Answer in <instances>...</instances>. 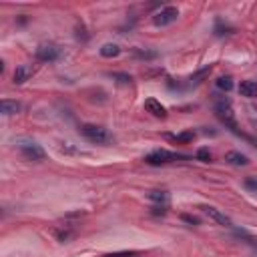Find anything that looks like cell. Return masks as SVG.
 <instances>
[{
	"label": "cell",
	"mask_w": 257,
	"mask_h": 257,
	"mask_svg": "<svg viewBox=\"0 0 257 257\" xmlns=\"http://www.w3.org/2000/svg\"><path fill=\"white\" fill-rule=\"evenodd\" d=\"M183 159H191V157L183 155V153H173L167 149H157V151H151L149 155H145V163L151 167H161V165H169V163L183 161Z\"/></svg>",
	"instance_id": "1"
},
{
	"label": "cell",
	"mask_w": 257,
	"mask_h": 257,
	"mask_svg": "<svg viewBox=\"0 0 257 257\" xmlns=\"http://www.w3.org/2000/svg\"><path fill=\"white\" fill-rule=\"evenodd\" d=\"M78 131H80V135H82L86 141H90V143H94V145H106V143L112 141V135H110L104 126H100V124L84 122V124H80Z\"/></svg>",
	"instance_id": "2"
},
{
	"label": "cell",
	"mask_w": 257,
	"mask_h": 257,
	"mask_svg": "<svg viewBox=\"0 0 257 257\" xmlns=\"http://www.w3.org/2000/svg\"><path fill=\"white\" fill-rule=\"evenodd\" d=\"M177 18H179L177 6H163L159 12H155L153 22H155V26H169V24H173Z\"/></svg>",
	"instance_id": "3"
},
{
	"label": "cell",
	"mask_w": 257,
	"mask_h": 257,
	"mask_svg": "<svg viewBox=\"0 0 257 257\" xmlns=\"http://www.w3.org/2000/svg\"><path fill=\"white\" fill-rule=\"evenodd\" d=\"M34 54H36V58L40 62H54V60L60 58V48L56 44H52V42H44V44H40L36 48Z\"/></svg>",
	"instance_id": "4"
},
{
	"label": "cell",
	"mask_w": 257,
	"mask_h": 257,
	"mask_svg": "<svg viewBox=\"0 0 257 257\" xmlns=\"http://www.w3.org/2000/svg\"><path fill=\"white\" fill-rule=\"evenodd\" d=\"M18 151H20V155L26 159V161H42L44 159V151H42V147L40 145H36V143H18Z\"/></svg>",
	"instance_id": "5"
},
{
	"label": "cell",
	"mask_w": 257,
	"mask_h": 257,
	"mask_svg": "<svg viewBox=\"0 0 257 257\" xmlns=\"http://www.w3.org/2000/svg\"><path fill=\"white\" fill-rule=\"evenodd\" d=\"M76 233H78V229L74 223H62V225H56L52 229V235L56 237L58 243H68L72 237H76Z\"/></svg>",
	"instance_id": "6"
},
{
	"label": "cell",
	"mask_w": 257,
	"mask_h": 257,
	"mask_svg": "<svg viewBox=\"0 0 257 257\" xmlns=\"http://www.w3.org/2000/svg\"><path fill=\"white\" fill-rule=\"evenodd\" d=\"M217 110V116L231 128V131H237V122H235V116H233V110H231V104L229 102H219L215 106Z\"/></svg>",
	"instance_id": "7"
},
{
	"label": "cell",
	"mask_w": 257,
	"mask_h": 257,
	"mask_svg": "<svg viewBox=\"0 0 257 257\" xmlns=\"http://www.w3.org/2000/svg\"><path fill=\"white\" fill-rule=\"evenodd\" d=\"M201 209H203V213H205L207 217H211L215 223H219V225H225V227H233V225H231V219H229L225 213H221L217 207H211V205H203Z\"/></svg>",
	"instance_id": "8"
},
{
	"label": "cell",
	"mask_w": 257,
	"mask_h": 257,
	"mask_svg": "<svg viewBox=\"0 0 257 257\" xmlns=\"http://www.w3.org/2000/svg\"><path fill=\"white\" fill-rule=\"evenodd\" d=\"M32 74H34V68H32L30 64H20V66H16V70H14V74H12V80H14V84H22V82H26Z\"/></svg>",
	"instance_id": "9"
},
{
	"label": "cell",
	"mask_w": 257,
	"mask_h": 257,
	"mask_svg": "<svg viewBox=\"0 0 257 257\" xmlns=\"http://www.w3.org/2000/svg\"><path fill=\"white\" fill-rule=\"evenodd\" d=\"M145 108H147L153 116H157V118H165V116H167V108H165L157 98H147V100H145Z\"/></svg>",
	"instance_id": "10"
},
{
	"label": "cell",
	"mask_w": 257,
	"mask_h": 257,
	"mask_svg": "<svg viewBox=\"0 0 257 257\" xmlns=\"http://www.w3.org/2000/svg\"><path fill=\"white\" fill-rule=\"evenodd\" d=\"M239 94L247 98H257V80H243L239 84Z\"/></svg>",
	"instance_id": "11"
},
{
	"label": "cell",
	"mask_w": 257,
	"mask_h": 257,
	"mask_svg": "<svg viewBox=\"0 0 257 257\" xmlns=\"http://www.w3.org/2000/svg\"><path fill=\"white\" fill-rule=\"evenodd\" d=\"M225 161H227L229 165H235V167H245V165H249V159H247L243 153H237V151H229V153L225 155Z\"/></svg>",
	"instance_id": "12"
},
{
	"label": "cell",
	"mask_w": 257,
	"mask_h": 257,
	"mask_svg": "<svg viewBox=\"0 0 257 257\" xmlns=\"http://www.w3.org/2000/svg\"><path fill=\"white\" fill-rule=\"evenodd\" d=\"M233 233H235V237H237V239L245 241L251 249H255V251H257V237H253V235H249L245 229H237V227H233Z\"/></svg>",
	"instance_id": "13"
},
{
	"label": "cell",
	"mask_w": 257,
	"mask_h": 257,
	"mask_svg": "<svg viewBox=\"0 0 257 257\" xmlns=\"http://www.w3.org/2000/svg\"><path fill=\"white\" fill-rule=\"evenodd\" d=\"M0 108H2V114L10 116V114H16V112L20 110V104H18L16 100H8V98H2V102H0Z\"/></svg>",
	"instance_id": "14"
},
{
	"label": "cell",
	"mask_w": 257,
	"mask_h": 257,
	"mask_svg": "<svg viewBox=\"0 0 257 257\" xmlns=\"http://www.w3.org/2000/svg\"><path fill=\"white\" fill-rule=\"evenodd\" d=\"M147 197H149V201H153L155 205H169V195L165 193V191H149L147 193Z\"/></svg>",
	"instance_id": "15"
},
{
	"label": "cell",
	"mask_w": 257,
	"mask_h": 257,
	"mask_svg": "<svg viewBox=\"0 0 257 257\" xmlns=\"http://www.w3.org/2000/svg\"><path fill=\"white\" fill-rule=\"evenodd\" d=\"M98 52H100V56H102V58H114V56H118V54H120V48H118L116 44L108 42V44H102Z\"/></svg>",
	"instance_id": "16"
},
{
	"label": "cell",
	"mask_w": 257,
	"mask_h": 257,
	"mask_svg": "<svg viewBox=\"0 0 257 257\" xmlns=\"http://www.w3.org/2000/svg\"><path fill=\"white\" fill-rule=\"evenodd\" d=\"M217 88H221V90H231V88H233L231 76H219V78H217Z\"/></svg>",
	"instance_id": "17"
},
{
	"label": "cell",
	"mask_w": 257,
	"mask_h": 257,
	"mask_svg": "<svg viewBox=\"0 0 257 257\" xmlns=\"http://www.w3.org/2000/svg\"><path fill=\"white\" fill-rule=\"evenodd\" d=\"M197 159L203 161V163H209V161H211V151H209L207 147H201V149L197 151Z\"/></svg>",
	"instance_id": "18"
},
{
	"label": "cell",
	"mask_w": 257,
	"mask_h": 257,
	"mask_svg": "<svg viewBox=\"0 0 257 257\" xmlns=\"http://www.w3.org/2000/svg\"><path fill=\"white\" fill-rule=\"evenodd\" d=\"M173 141H181V143H189L195 139V133H181V135H173Z\"/></svg>",
	"instance_id": "19"
},
{
	"label": "cell",
	"mask_w": 257,
	"mask_h": 257,
	"mask_svg": "<svg viewBox=\"0 0 257 257\" xmlns=\"http://www.w3.org/2000/svg\"><path fill=\"white\" fill-rule=\"evenodd\" d=\"M243 185H245V189L257 193V177H247V179L243 181Z\"/></svg>",
	"instance_id": "20"
},
{
	"label": "cell",
	"mask_w": 257,
	"mask_h": 257,
	"mask_svg": "<svg viewBox=\"0 0 257 257\" xmlns=\"http://www.w3.org/2000/svg\"><path fill=\"white\" fill-rule=\"evenodd\" d=\"M110 76H112V78H116V80H118L120 84H128V82L133 80V78H131L128 74H124V72H112Z\"/></svg>",
	"instance_id": "21"
},
{
	"label": "cell",
	"mask_w": 257,
	"mask_h": 257,
	"mask_svg": "<svg viewBox=\"0 0 257 257\" xmlns=\"http://www.w3.org/2000/svg\"><path fill=\"white\" fill-rule=\"evenodd\" d=\"M135 54L141 56V58H155L157 56V52H153V50H139V48L135 50Z\"/></svg>",
	"instance_id": "22"
},
{
	"label": "cell",
	"mask_w": 257,
	"mask_h": 257,
	"mask_svg": "<svg viewBox=\"0 0 257 257\" xmlns=\"http://www.w3.org/2000/svg\"><path fill=\"white\" fill-rule=\"evenodd\" d=\"M183 221H187V223H191V225H199V219L197 217H193V215H183Z\"/></svg>",
	"instance_id": "23"
},
{
	"label": "cell",
	"mask_w": 257,
	"mask_h": 257,
	"mask_svg": "<svg viewBox=\"0 0 257 257\" xmlns=\"http://www.w3.org/2000/svg\"><path fill=\"white\" fill-rule=\"evenodd\" d=\"M108 257H139L137 253H126V251H122V253H112V255H108Z\"/></svg>",
	"instance_id": "24"
}]
</instances>
